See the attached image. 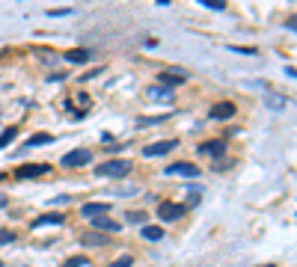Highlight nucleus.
<instances>
[{
    "mask_svg": "<svg viewBox=\"0 0 297 267\" xmlns=\"http://www.w3.org/2000/svg\"><path fill=\"white\" fill-rule=\"evenodd\" d=\"M128 172H131V161H125V158H113V161L95 166V175H101V178H122Z\"/></svg>",
    "mask_w": 297,
    "mask_h": 267,
    "instance_id": "obj_1",
    "label": "nucleus"
},
{
    "mask_svg": "<svg viewBox=\"0 0 297 267\" xmlns=\"http://www.w3.org/2000/svg\"><path fill=\"white\" fill-rule=\"evenodd\" d=\"M86 164H92V151L89 148H71V151H65L63 155V166H86Z\"/></svg>",
    "mask_w": 297,
    "mask_h": 267,
    "instance_id": "obj_2",
    "label": "nucleus"
},
{
    "mask_svg": "<svg viewBox=\"0 0 297 267\" xmlns=\"http://www.w3.org/2000/svg\"><path fill=\"white\" fill-rule=\"evenodd\" d=\"M184 214H188V208H184V205H175V202H161V208H158V217H161L164 223H175V220H181Z\"/></svg>",
    "mask_w": 297,
    "mask_h": 267,
    "instance_id": "obj_3",
    "label": "nucleus"
},
{
    "mask_svg": "<svg viewBox=\"0 0 297 267\" xmlns=\"http://www.w3.org/2000/svg\"><path fill=\"white\" fill-rule=\"evenodd\" d=\"M164 172H167V175H184V178H196V175H199V166H196V164H188V161H181V164H170Z\"/></svg>",
    "mask_w": 297,
    "mask_h": 267,
    "instance_id": "obj_4",
    "label": "nucleus"
},
{
    "mask_svg": "<svg viewBox=\"0 0 297 267\" xmlns=\"http://www.w3.org/2000/svg\"><path fill=\"white\" fill-rule=\"evenodd\" d=\"M45 172H51V166H48V164H24V166H18V169H15V175H18V178H39V175H45Z\"/></svg>",
    "mask_w": 297,
    "mask_h": 267,
    "instance_id": "obj_5",
    "label": "nucleus"
},
{
    "mask_svg": "<svg viewBox=\"0 0 297 267\" xmlns=\"http://www.w3.org/2000/svg\"><path fill=\"white\" fill-rule=\"evenodd\" d=\"M232 116H238V110H235V104L232 101H217L214 107H211V119H232Z\"/></svg>",
    "mask_w": 297,
    "mask_h": 267,
    "instance_id": "obj_6",
    "label": "nucleus"
},
{
    "mask_svg": "<svg viewBox=\"0 0 297 267\" xmlns=\"http://www.w3.org/2000/svg\"><path fill=\"white\" fill-rule=\"evenodd\" d=\"M184 81H188V71H161V86H167V89H175Z\"/></svg>",
    "mask_w": 297,
    "mask_h": 267,
    "instance_id": "obj_7",
    "label": "nucleus"
},
{
    "mask_svg": "<svg viewBox=\"0 0 297 267\" xmlns=\"http://www.w3.org/2000/svg\"><path fill=\"white\" fill-rule=\"evenodd\" d=\"M172 148H175V140H161V143L146 145L143 155H146V158H158V155H167V151H172Z\"/></svg>",
    "mask_w": 297,
    "mask_h": 267,
    "instance_id": "obj_8",
    "label": "nucleus"
},
{
    "mask_svg": "<svg viewBox=\"0 0 297 267\" xmlns=\"http://www.w3.org/2000/svg\"><path fill=\"white\" fill-rule=\"evenodd\" d=\"M92 226H95V228H101V232H119V228H122V223H119V220H110L107 214L92 217Z\"/></svg>",
    "mask_w": 297,
    "mask_h": 267,
    "instance_id": "obj_9",
    "label": "nucleus"
},
{
    "mask_svg": "<svg viewBox=\"0 0 297 267\" xmlns=\"http://www.w3.org/2000/svg\"><path fill=\"white\" fill-rule=\"evenodd\" d=\"M107 211H110L107 202H86V205L81 208V214H84L86 220H92V217H98V214H107Z\"/></svg>",
    "mask_w": 297,
    "mask_h": 267,
    "instance_id": "obj_10",
    "label": "nucleus"
},
{
    "mask_svg": "<svg viewBox=\"0 0 297 267\" xmlns=\"http://www.w3.org/2000/svg\"><path fill=\"white\" fill-rule=\"evenodd\" d=\"M42 226H63V214H42L33 220V228H42Z\"/></svg>",
    "mask_w": 297,
    "mask_h": 267,
    "instance_id": "obj_11",
    "label": "nucleus"
},
{
    "mask_svg": "<svg viewBox=\"0 0 297 267\" xmlns=\"http://www.w3.org/2000/svg\"><path fill=\"white\" fill-rule=\"evenodd\" d=\"M199 151H202V155H223V151H226V143H223V140L202 143V145H199Z\"/></svg>",
    "mask_w": 297,
    "mask_h": 267,
    "instance_id": "obj_12",
    "label": "nucleus"
},
{
    "mask_svg": "<svg viewBox=\"0 0 297 267\" xmlns=\"http://www.w3.org/2000/svg\"><path fill=\"white\" fill-rule=\"evenodd\" d=\"M89 57H92V54H89L86 48H74V51H68V54H65V60H68V62H89Z\"/></svg>",
    "mask_w": 297,
    "mask_h": 267,
    "instance_id": "obj_13",
    "label": "nucleus"
},
{
    "mask_svg": "<svg viewBox=\"0 0 297 267\" xmlns=\"http://www.w3.org/2000/svg\"><path fill=\"white\" fill-rule=\"evenodd\" d=\"M146 241H161L164 238V228L161 226H143V232H140Z\"/></svg>",
    "mask_w": 297,
    "mask_h": 267,
    "instance_id": "obj_14",
    "label": "nucleus"
},
{
    "mask_svg": "<svg viewBox=\"0 0 297 267\" xmlns=\"http://www.w3.org/2000/svg\"><path fill=\"white\" fill-rule=\"evenodd\" d=\"M48 143H54L51 134H33V137L27 140V145H48Z\"/></svg>",
    "mask_w": 297,
    "mask_h": 267,
    "instance_id": "obj_15",
    "label": "nucleus"
},
{
    "mask_svg": "<svg viewBox=\"0 0 297 267\" xmlns=\"http://www.w3.org/2000/svg\"><path fill=\"white\" fill-rule=\"evenodd\" d=\"M15 137H18V128H6L3 134H0V148H6V145L15 140Z\"/></svg>",
    "mask_w": 297,
    "mask_h": 267,
    "instance_id": "obj_16",
    "label": "nucleus"
},
{
    "mask_svg": "<svg viewBox=\"0 0 297 267\" xmlns=\"http://www.w3.org/2000/svg\"><path fill=\"white\" fill-rule=\"evenodd\" d=\"M148 92H152V98H172V89H167V86H152V89H148Z\"/></svg>",
    "mask_w": 297,
    "mask_h": 267,
    "instance_id": "obj_17",
    "label": "nucleus"
},
{
    "mask_svg": "<svg viewBox=\"0 0 297 267\" xmlns=\"http://www.w3.org/2000/svg\"><path fill=\"white\" fill-rule=\"evenodd\" d=\"M63 267H89V258H84V255H74V258H68Z\"/></svg>",
    "mask_w": 297,
    "mask_h": 267,
    "instance_id": "obj_18",
    "label": "nucleus"
},
{
    "mask_svg": "<svg viewBox=\"0 0 297 267\" xmlns=\"http://www.w3.org/2000/svg\"><path fill=\"white\" fill-rule=\"evenodd\" d=\"M199 3L208 6V9H217V12H220V9H226V0H199Z\"/></svg>",
    "mask_w": 297,
    "mask_h": 267,
    "instance_id": "obj_19",
    "label": "nucleus"
},
{
    "mask_svg": "<svg viewBox=\"0 0 297 267\" xmlns=\"http://www.w3.org/2000/svg\"><path fill=\"white\" fill-rule=\"evenodd\" d=\"M268 104L276 107V110H282V107L288 104V98H282V95H268Z\"/></svg>",
    "mask_w": 297,
    "mask_h": 267,
    "instance_id": "obj_20",
    "label": "nucleus"
},
{
    "mask_svg": "<svg viewBox=\"0 0 297 267\" xmlns=\"http://www.w3.org/2000/svg\"><path fill=\"white\" fill-rule=\"evenodd\" d=\"M170 116H140V125H158V122H167Z\"/></svg>",
    "mask_w": 297,
    "mask_h": 267,
    "instance_id": "obj_21",
    "label": "nucleus"
},
{
    "mask_svg": "<svg viewBox=\"0 0 297 267\" xmlns=\"http://www.w3.org/2000/svg\"><path fill=\"white\" fill-rule=\"evenodd\" d=\"M131 264H134V258H131V255H122V258H116L110 267H131Z\"/></svg>",
    "mask_w": 297,
    "mask_h": 267,
    "instance_id": "obj_22",
    "label": "nucleus"
},
{
    "mask_svg": "<svg viewBox=\"0 0 297 267\" xmlns=\"http://www.w3.org/2000/svg\"><path fill=\"white\" fill-rule=\"evenodd\" d=\"M128 220H131V223H143V226H146V211H143V214H140V211H131V214H128Z\"/></svg>",
    "mask_w": 297,
    "mask_h": 267,
    "instance_id": "obj_23",
    "label": "nucleus"
},
{
    "mask_svg": "<svg viewBox=\"0 0 297 267\" xmlns=\"http://www.w3.org/2000/svg\"><path fill=\"white\" fill-rule=\"evenodd\" d=\"M51 18H63V15H71V9H48Z\"/></svg>",
    "mask_w": 297,
    "mask_h": 267,
    "instance_id": "obj_24",
    "label": "nucleus"
},
{
    "mask_svg": "<svg viewBox=\"0 0 297 267\" xmlns=\"http://www.w3.org/2000/svg\"><path fill=\"white\" fill-rule=\"evenodd\" d=\"M12 241H15L12 232H0V246H3V244H12Z\"/></svg>",
    "mask_w": 297,
    "mask_h": 267,
    "instance_id": "obj_25",
    "label": "nucleus"
},
{
    "mask_svg": "<svg viewBox=\"0 0 297 267\" xmlns=\"http://www.w3.org/2000/svg\"><path fill=\"white\" fill-rule=\"evenodd\" d=\"M232 51H238V54H247V57H255V54H258V51H255V48H238V45H235V48H232Z\"/></svg>",
    "mask_w": 297,
    "mask_h": 267,
    "instance_id": "obj_26",
    "label": "nucleus"
},
{
    "mask_svg": "<svg viewBox=\"0 0 297 267\" xmlns=\"http://www.w3.org/2000/svg\"><path fill=\"white\" fill-rule=\"evenodd\" d=\"M84 244H104V238H101V235H86Z\"/></svg>",
    "mask_w": 297,
    "mask_h": 267,
    "instance_id": "obj_27",
    "label": "nucleus"
},
{
    "mask_svg": "<svg viewBox=\"0 0 297 267\" xmlns=\"http://www.w3.org/2000/svg\"><path fill=\"white\" fill-rule=\"evenodd\" d=\"M98 74H101V68H95V71H86V74H84V81H92V78H98Z\"/></svg>",
    "mask_w": 297,
    "mask_h": 267,
    "instance_id": "obj_28",
    "label": "nucleus"
},
{
    "mask_svg": "<svg viewBox=\"0 0 297 267\" xmlns=\"http://www.w3.org/2000/svg\"><path fill=\"white\" fill-rule=\"evenodd\" d=\"M0 208H6V196L3 193H0Z\"/></svg>",
    "mask_w": 297,
    "mask_h": 267,
    "instance_id": "obj_29",
    "label": "nucleus"
},
{
    "mask_svg": "<svg viewBox=\"0 0 297 267\" xmlns=\"http://www.w3.org/2000/svg\"><path fill=\"white\" fill-rule=\"evenodd\" d=\"M158 3H161V6H164V3H170V0H158Z\"/></svg>",
    "mask_w": 297,
    "mask_h": 267,
    "instance_id": "obj_30",
    "label": "nucleus"
},
{
    "mask_svg": "<svg viewBox=\"0 0 297 267\" xmlns=\"http://www.w3.org/2000/svg\"><path fill=\"white\" fill-rule=\"evenodd\" d=\"M3 178H6V175H3V172H0V181H3Z\"/></svg>",
    "mask_w": 297,
    "mask_h": 267,
    "instance_id": "obj_31",
    "label": "nucleus"
}]
</instances>
